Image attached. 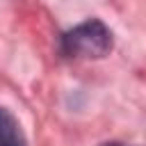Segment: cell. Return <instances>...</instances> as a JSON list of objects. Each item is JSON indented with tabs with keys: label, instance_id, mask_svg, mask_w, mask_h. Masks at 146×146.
<instances>
[{
	"label": "cell",
	"instance_id": "cell-1",
	"mask_svg": "<svg viewBox=\"0 0 146 146\" xmlns=\"http://www.w3.org/2000/svg\"><path fill=\"white\" fill-rule=\"evenodd\" d=\"M114 46L112 30L100 18H89L66 30L59 39V50L64 57L75 59H100Z\"/></svg>",
	"mask_w": 146,
	"mask_h": 146
},
{
	"label": "cell",
	"instance_id": "cell-2",
	"mask_svg": "<svg viewBox=\"0 0 146 146\" xmlns=\"http://www.w3.org/2000/svg\"><path fill=\"white\" fill-rule=\"evenodd\" d=\"M0 146H27L18 119L7 107H0Z\"/></svg>",
	"mask_w": 146,
	"mask_h": 146
},
{
	"label": "cell",
	"instance_id": "cell-3",
	"mask_svg": "<svg viewBox=\"0 0 146 146\" xmlns=\"http://www.w3.org/2000/svg\"><path fill=\"white\" fill-rule=\"evenodd\" d=\"M100 146H125V144H121V141H105V144H100Z\"/></svg>",
	"mask_w": 146,
	"mask_h": 146
}]
</instances>
